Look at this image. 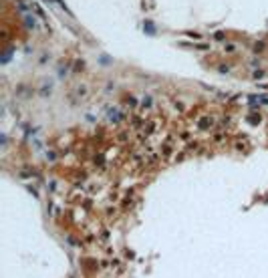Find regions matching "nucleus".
Wrapping results in <instances>:
<instances>
[]
</instances>
